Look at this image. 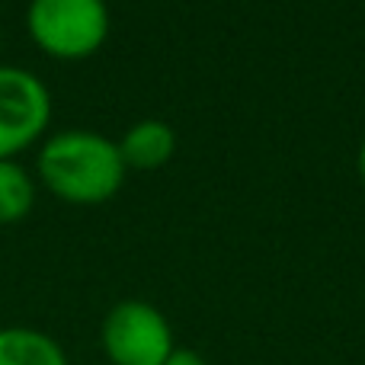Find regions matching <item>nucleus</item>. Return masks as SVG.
Listing matches in <instances>:
<instances>
[{
	"label": "nucleus",
	"mask_w": 365,
	"mask_h": 365,
	"mask_svg": "<svg viewBox=\"0 0 365 365\" xmlns=\"http://www.w3.org/2000/svg\"><path fill=\"white\" fill-rule=\"evenodd\" d=\"M36 182L64 205H103L125 182V160L113 138L90 128L45 135L36 151Z\"/></svg>",
	"instance_id": "f257e3e1"
},
{
	"label": "nucleus",
	"mask_w": 365,
	"mask_h": 365,
	"mask_svg": "<svg viewBox=\"0 0 365 365\" xmlns=\"http://www.w3.org/2000/svg\"><path fill=\"white\" fill-rule=\"evenodd\" d=\"M106 0H29L26 32L42 55L58 61H83L109 38Z\"/></svg>",
	"instance_id": "f03ea898"
},
{
	"label": "nucleus",
	"mask_w": 365,
	"mask_h": 365,
	"mask_svg": "<svg viewBox=\"0 0 365 365\" xmlns=\"http://www.w3.org/2000/svg\"><path fill=\"white\" fill-rule=\"evenodd\" d=\"M100 346L109 365H164L173 353L170 321L141 298L113 304L100 324Z\"/></svg>",
	"instance_id": "7ed1b4c3"
},
{
	"label": "nucleus",
	"mask_w": 365,
	"mask_h": 365,
	"mask_svg": "<svg viewBox=\"0 0 365 365\" xmlns=\"http://www.w3.org/2000/svg\"><path fill=\"white\" fill-rule=\"evenodd\" d=\"M51 90L19 64H0V160H19L42 145L51 122Z\"/></svg>",
	"instance_id": "20e7f679"
},
{
	"label": "nucleus",
	"mask_w": 365,
	"mask_h": 365,
	"mask_svg": "<svg viewBox=\"0 0 365 365\" xmlns=\"http://www.w3.org/2000/svg\"><path fill=\"white\" fill-rule=\"evenodd\" d=\"M115 145L128 170H158L177 154V132L160 119H141Z\"/></svg>",
	"instance_id": "39448f33"
},
{
	"label": "nucleus",
	"mask_w": 365,
	"mask_h": 365,
	"mask_svg": "<svg viewBox=\"0 0 365 365\" xmlns=\"http://www.w3.org/2000/svg\"><path fill=\"white\" fill-rule=\"evenodd\" d=\"M0 365H71L64 346L38 327H0Z\"/></svg>",
	"instance_id": "423d86ee"
},
{
	"label": "nucleus",
	"mask_w": 365,
	"mask_h": 365,
	"mask_svg": "<svg viewBox=\"0 0 365 365\" xmlns=\"http://www.w3.org/2000/svg\"><path fill=\"white\" fill-rule=\"evenodd\" d=\"M36 173L19 160H0V227L19 225L36 208Z\"/></svg>",
	"instance_id": "0eeeda50"
},
{
	"label": "nucleus",
	"mask_w": 365,
	"mask_h": 365,
	"mask_svg": "<svg viewBox=\"0 0 365 365\" xmlns=\"http://www.w3.org/2000/svg\"><path fill=\"white\" fill-rule=\"evenodd\" d=\"M164 365H208L205 359H202L199 353H195V349H173L170 356H167V362Z\"/></svg>",
	"instance_id": "6e6552de"
},
{
	"label": "nucleus",
	"mask_w": 365,
	"mask_h": 365,
	"mask_svg": "<svg viewBox=\"0 0 365 365\" xmlns=\"http://www.w3.org/2000/svg\"><path fill=\"white\" fill-rule=\"evenodd\" d=\"M356 170H359V182H362V189H365V141H362V148H359V158H356Z\"/></svg>",
	"instance_id": "1a4fd4ad"
}]
</instances>
